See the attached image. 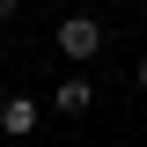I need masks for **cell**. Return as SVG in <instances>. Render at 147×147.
<instances>
[{"label":"cell","mask_w":147,"mask_h":147,"mask_svg":"<svg viewBox=\"0 0 147 147\" xmlns=\"http://www.w3.org/2000/svg\"><path fill=\"white\" fill-rule=\"evenodd\" d=\"M52 44L74 59V66H88V59L103 52V22H96V15H66V22L52 30Z\"/></svg>","instance_id":"cell-1"},{"label":"cell","mask_w":147,"mask_h":147,"mask_svg":"<svg viewBox=\"0 0 147 147\" xmlns=\"http://www.w3.org/2000/svg\"><path fill=\"white\" fill-rule=\"evenodd\" d=\"M37 118H44V103H37V96H7V103H0V132H7V140H30L37 132Z\"/></svg>","instance_id":"cell-2"},{"label":"cell","mask_w":147,"mask_h":147,"mask_svg":"<svg viewBox=\"0 0 147 147\" xmlns=\"http://www.w3.org/2000/svg\"><path fill=\"white\" fill-rule=\"evenodd\" d=\"M88 103H96V81H81V74H66V81L52 88V110H59V118H81Z\"/></svg>","instance_id":"cell-3"},{"label":"cell","mask_w":147,"mask_h":147,"mask_svg":"<svg viewBox=\"0 0 147 147\" xmlns=\"http://www.w3.org/2000/svg\"><path fill=\"white\" fill-rule=\"evenodd\" d=\"M132 81H140V96H147V59H140V66H132Z\"/></svg>","instance_id":"cell-4"},{"label":"cell","mask_w":147,"mask_h":147,"mask_svg":"<svg viewBox=\"0 0 147 147\" xmlns=\"http://www.w3.org/2000/svg\"><path fill=\"white\" fill-rule=\"evenodd\" d=\"M0 22H15V0H0Z\"/></svg>","instance_id":"cell-5"}]
</instances>
